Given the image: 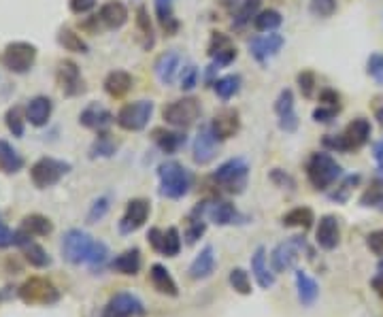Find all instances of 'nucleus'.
<instances>
[{"label":"nucleus","instance_id":"f257e3e1","mask_svg":"<svg viewBox=\"0 0 383 317\" xmlns=\"http://www.w3.org/2000/svg\"><path fill=\"white\" fill-rule=\"evenodd\" d=\"M370 132L373 126L366 117H356L340 134H326L322 139V145L330 151H356L370 141Z\"/></svg>","mask_w":383,"mask_h":317},{"label":"nucleus","instance_id":"f03ea898","mask_svg":"<svg viewBox=\"0 0 383 317\" xmlns=\"http://www.w3.org/2000/svg\"><path fill=\"white\" fill-rule=\"evenodd\" d=\"M158 179H160V196L170 198V201H179L192 187L190 171L177 160L162 162L158 167Z\"/></svg>","mask_w":383,"mask_h":317},{"label":"nucleus","instance_id":"7ed1b4c3","mask_svg":"<svg viewBox=\"0 0 383 317\" xmlns=\"http://www.w3.org/2000/svg\"><path fill=\"white\" fill-rule=\"evenodd\" d=\"M340 177H343V169H340V164L334 160V157L330 153H324V151H317L309 157L307 162V179L309 183L324 192L328 187H332Z\"/></svg>","mask_w":383,"mask_h":317},{"label":"nucleus","instance_id":"20e7f679","mask_svg":"<svg viewBox=\"0 0 383 317\" xmlns=\"http://www.w3.org/2000/svg\"><path fill=\"white\" fill-rule=\"evenodd\" d=\"M247 179H249V164L243 157H232V160L224 162L211 175V181L228 194H243L247 187Z\"/></svg>","mask_w":383,"mask_h":317},{"label":"nucleus","instance_id":"39448f33","mask_svg":"<svg viewBox=\"0 0 383 317\" xmlns=\"http://www.w3.org/2000/svg\"><path fill=\"white\" fill-rule=\"evenodd\" d=\"M96 243L88 232L73 228L62 236V258L68 264H90Z\"/></svg>","mask_w":383,"mask_h":317},{"label":"nucleus","instance_id":"423d86ee","mask_svg":"<svg viewBox=\"0 0 383 317\" xmlns=\"http://www.w3.org/2000/svg\"><path fill=\"white\" fill-rule=\"evenodd\" d=\"M200 102L192 96H186V98H179V100H173L168 102L164 109H162V117L164 122L170 124L173 128H179V130H188L190 126H194L200 117Z\"/></svg>","mask_w":383,"mask_h":317},{"label":"nucleus","instance_id":"0eeeda50","mask_svg":"<svg viewBox=\"0 0 383 317\" xmlns=\"http://www.w3.org/2000/svg\"><path fill=\"white\" fill-rule=\"evenodd\" d=\"M70 162L56 160V157H40L30 169V179L38 190H47L56 183H60L62 177L70 173Z\"/></svg>","mask_w":383,"mask_h":317},{"label":"nucleus","instance_id":"6e6552de","mask_svg":"<svg viewBox=\"0 0 383 317\" xmlns=\"http://www.w3.org/2000/svg\"><path fill=\"white\" fill-rule=\"evenodd\" d=\"M153 115V102L151 100H135L128 102L117 113V126L128 132H139L143 130Z\"/></svg>","mask_w":383,"mask_h":317},{"label":"nucleus","instance_id":"1a4fd4ad","mask_svg":"<svg viewBox=\"0 0 383 317\" xmlns=\"http://www.w3.org/2000/svg\"><path fill=\"white\" fill-rule=\"evenodd\" d=\"M20 298L26 304H54L60 300V292L52 281L43 279V277H30L20 288Z\"/></svg>","mask_w":383,"mask_h":317},{"label":"nucleus","instance_id":"9d476101","mask_svg":"<svg viewBox=\"0 0 383 317\" xmlns=\"http://www.w3.org/2000/svg\"><path fill=\"white\" fill-rule=\"evenodd\" d=\"M34 62H36V47L32 43H26V41L9 43L3 52V64L11 72L24 75L34 66Z\"/></svg>","mask_w":383,"mask_h":317},{"label":"nucleus","instance_id":"9b49d317","mask_svg":"<svg viewBox=\"0 0 383 317\" xmlns=\"http://www.w3.org/2000/svg\"><path fill=\"white\" fill-rule=\"evenodd\" d=\"M303 249H307V243H305L303 236H294V239H290V241L279 243L271 254L273 270L275 272H285V270L294 268V264L298 262V256H301Z\"/></svg>","mask_w":383,"mask_h":317},{"label":"nucleus","instance_id":"f8f14e48","mask_svg":"<svg viewBox=\"0 0 383 317\" xmlns=\"http://www.w3.org/2000/svg\"><path fill=\"white\" fill-rule=\"evenodd\" d=\"M145 304L135 294L119 292L107 302L103 317H145Z\"/></svg>","mask_w":383,"mask_h":317},{"label":"nucleus","instance_id":"ddd939ff","mask_svg":"<svg viewBox=\"0 0 383 317\" xmlns=\"http://www.w3.org/2000/svg\"><path fill=\"white\" fill-rule=\"evenodd\" d=\"M147 241L158 254H162L166 258H175L181 252V234L175 226H170L166 230L151 228L147 232Z\"/></svg>","mask_w":383,"mask_h":317},{"label":"nucleus","instance_id":"4468645a","mask_svg":"<svg viewBox=\"0 0 383 317\" xmlns=\"http://www.w3.org/2000/svg\"><path fill=\"white\" fill-rule=\"evenodd\" d=\"M218 147H220V141L216 139V134L211 132V126H200L196 139H194V145H192V160L194 164L198 167H206L209 162L216 160L218 155Z\"/></svg>","mask_w":383,"mask_h":317},{"label":"nucleus","instance_id":"2eb2a0df","mask_svg":"<svg viewBox=\"0 0 383 317\" xmlns=\"http://www.w3.org/2000/svg\"><path fill=\"white\" fill-rule=\"evenodd\" d=\"M149 201H145V198H133L130 203L126 205V211L119 219V232L121 234H133L137 232L149 217Z\"/></svg>","mask_w":383,"mask_h":317},{"label":"nucleus","instance_id":"dca6fc26","mask_svg":"<svg viewBox=\"0 0 383 317\" xmlns=\"http://www.w3.org/2000/svg\"><path fill=\"white\" fill-rule=\"evenodd\" d=\"M56 79H58V86L62 88L64 96L73 98V96H79V94L85 92V84H83L81 70H79V66L73 60H62L58 64Z\"/></svg>","mask_w":383,"mask_h":317},{"label":"nucleus","instance_id":"f3484780","mask_svg":"<svg viewBox=\"0 0 383 317\" xmlns=\"http://www.w3.org/2000/svg\"><path fill=\"white\" fill-rule=\"evenodd\" d=\"M285 43V38L277 32H269V34H262V36H255L249 41V54L258 60L260 64L269 62L271 58H275L281 47Z\"/></svg>","mask_w":383,"mask_h":317},{"label":"nucleus","instance_id":"a211bd4d","mask_svg":"<svg viewBox=\"0 0 383 317\" xmlns=\"http://www.w3.org/2000/svg\"><path fill=\"white\" fill-rule=\"evenodd\" d=\"M209 126L218 141H228L241 130V115L236 109H222L216 117H213Z\"/></svg>","mask_w":383,"mask_h":317},{"label":"nucleus","instance_id":"6ab92c4d","mask_svg":"<svg viewBox=\"0 0 383 317\" xmlns=\"http://www.w3.org/2000/svg\"><path fill=\"white\" fill-rule=\"evenodd\" d=\"M209 58L213 60V64L218 66H228L236 60V47L232 45V41L222 34V32H213L211 34V41H209V49H206Z\"/></svg>","mask_w":383,"mask_h":317},{"label":"nucleus","instance_id":"aec40b11","mask_svg":"<svg viewBox=\"0 0 383 317\" xmlns=\"http://www.w3.org/2000/svg\"><path fill=\"white\" fill-rule=\"evenodd\" d=\"M113 122H115L113 113L109 109H105L103 105H98V102L88 105L79 115V124L85 126V128H90V130H96V132H105Z\"/></svg>","mask_w":383,"mask_h":317},{"label":"nucleus","instance_id":"412c9836","mask_svg":"<svg viewBox=\"0 0 383 317\" xmlns=\"http://www.w3.org/2000/svg\"><path fill=\"white\" fill-rule=\"evenodd\" d=\"M275 113L279 117V128L283 132H296L298 130V115L294 111V94L292 90H281L279 98L275 100Z\"/></svg>","mask_w":383,"mask_h":317},{"label":"nucleus","instance_id":"4be33fe9","mask_svg":"<svg viewBox=\"0 0 383 317\" xmlns=\"http://www.w3.org/2000/svg\"><path fill=\"white\" fill-rule=\"evenodd\" d=\"M315 241L326 252L336 249V245L340 241V226H338V219L334 215L320 217V224H317V230H315Z\"/></svg>","mask_w":383,"mask_h":317},{"label":"nucleus","instance_id":"5701e85b","mask_svg":"<svg viewBox=\"0 0 383 317\" xmlns=\"http://www.w3.org/2000/svg\"><path fill=\"white\" fill-rule=\"evenodd\" d=\"M206 217L218 226H230V224H243L245 217L236 211V207L228 201H216L206 203Z\"/></svg>","mask_w":383,"mask_h":317},{"label":"nucleus","instance_id":"b1692460","mask_svg":"<svg viewBox=\"0 0 383 317\" xmlns=\"http://www.w3.org/2000/svg\"><path fill=\"white\" fill-rule=\"evenodd\" d=\"M156 77L160 79V84L173 86L177 75L181 72V56L177 52H166L156 60Z\"/></svg>","mask_w":383,"mask_h":317},{"label":"nucleus","instance_id":"393cba45","mask_svg":"<svg viewBox=\"0 0 383 317\" xmlns=\"http://www.w3.org/2000/svg\"><path fill=\"white\" fill-rule=\"evenodd\" d=\"M52 111H54V102L52 98L47 96H34L28 105H26V120L40 128V126H45L50 122V117H52Z\"/></svg>","mask_w":383,"mask_h":317},{"label":"nucleus","instance_id":"a878e982","mask_svg":"<svg viewBox=\"0 0 383 317\" xmlns=\"http://www.w3.org/2000/svg\"><path fill=\"white\" fill-rule=\"evenodd\" d=\"M251 272L255 277V281H258V286L262 290H269L275 286V270L269 268L266 264V249L264 247H258L255 249V254L251 256Z\"/></svg>","mask_w":383,"mask_h":317},{"label":"nucleus","instance_id":"bb28decb","mask_svg":"<svg viewBox=\"0 0 383 317\" xmlns=\"http://www.w3.org/2000/svg\"><path fill=\"white\" fill-rule=\"evenodd\" d=\"M213 270H216V252H213L211 245H206V247L194 258V262L190 264L188 275L192 277L194 281H202V279H206V277L213 275Z\"/></svg>","mask_w":383,"mask_h":317},{"label":"nucleus","instance_id":"cd10ccee","mask_svg":"<svg viewBox=\"0 0 383 317\" xmlns=\"http://www.w3.org/2000/svg\"><path fill=\"white\" fill-rule=\"evenodd\" d=\"M153 5H156V17H158L160 28L166 32V36H175L179 32L181 24L175 15L173 0H153Z\"/></svg>","mask_w":383,"mask_h":317},{"label":"nucleus","instance_id":"c85d7f7f","mask_svg":"<svg viewBox=\"0 0 383 317\" xmlns=\"http://www.w3.org/2000/svg\"><path fill=\"white\" fill-rule=\"evenodd\" d=\"M153 141L156 145L164 151V153H177L179 149L186 147L188 137L183 134V130H166V128H156L153 132Z\"/></svg>","mask_w":383,"mask_h":317},{"label":"nucleus","instance_id":"c756f323","mask_svg":"<svg viewBox=\"0 0 383 317\" xmlns=\"http://www.w3.org/2000/svg\"><path fill=\"white\" fill-rule=\"evenodd\" d=\"M149 279L153 284V288L164 294V296H179V288L173 279V275L168 272V268L164 264H153L149 268Z\"/></svg>","mask_w":383,"mask_h":317},{"label":"nucleus","instance_id":"7c9ffc66","mask_svg":"<svg viewBox=\"0 0 383 317\" xmlns=\"http://www.w3.org/2000/svg\"><path fill=\"white\" fill-rule=\"evenodd\" d=\"M24 169V157L20 151L5 139H0V171L7 175H15Z\"/></svg>","mask_w":383,"mask_h":317},{"label":"nucleus","instance_id":"2f4dec72","mask_svg":"<svg viewBox=\"0 0 383 317\" xmlns=\"http://www.w3.org/2000/svg\"><path fill=\"white\" fill-rule=\"evenodd\" d=\"M133 88V77L126 70H111L105 79V92L113 98H121L130 92Z\"/></svg>","mask_w":383,"mask_h":317},{"label":"nucleus","instance_id":"473e14b6","mask_svg":"<svg viewBox=\"0 0 383 317\" xmlns=\"http://www.w3.org/2000/svg\"><path fill=\"white\" fill-rule=\"evenodd\" d=\"M260 3H262V0H236L234 7L230 9L232 26L234 28H243L245 24L253 22V17L260 13Z\"/></svg>","mask_w":383,"mask_h":317},{"label":"nucleus","instance_id":"72a5a7b5","mask_svg":"<svg viewBox=\"0 0 383 317\" xmlns=\"http://www.w3.org/2000/svg\"><path fill=\"white\" fill-rule=\"evenodd\" d=\"M98 20H100L107 28L117 30V28H121V26L128 22V9H126L123 3H119V0H111V3L103 5Z\"/></svg>","mask_w":383,"mask_h":317},{"label":"nucleus","instance_id":"f704fd0d","mask_svg":"<svg viewBox=\"0 0 383 317\" xmlns=\"http://www.w3.org/2000/svg\"><path fill=\"white\" fill-rule=\"evenodd\" d=\"M296 290H298V300L305 307H311L320 296V286L305 270H296Z\"/></svg>","mask_w":383,"mask_h":317},{"label":"nucleus","instance_id":"c9c22d12","mask_svg":"<svg viewBox=\"0 0 383 317\" xmlns=\"http://www.w3.org/2000/svg\"><path fill=\"white\" fill-rule=\"evenodd\" d=\"M111 268L121 272V275H137L141 270V252L137 247L133 249H126L123 254H119L113 262H111Z\"/></svg>","mask_w":383,"mask_h":317},{"label":"nucleus","instance_id":"e433bc0d","mask_svg":"<svg viewBox=\"0 0 383 317\" xmlns=\"http://www.w3.org/2000/svg\"><path fill=\"white\" fill-rule=\"evenodd\" d=\"M283 226L287 228H303V230H309L315 222V215L309 207H296L292 211H287L283 217H281Z\"/></svg>","mask_w":383,"mask_h":317},{"label":"nucleus","instance_id":"4c0bfd02","mask_svg":"<svg viewBox=\"0 0 383 317\" xmlns=\"http://www.w3.org/2000/svg\"><path fill=\"white\" fill-rule=\"evenodd\" d=\"M22 230H26L28 234L32 236H47L54 232V224L50 217L45 215H38V213H32V215H26L22 219Z\"/></svg>","mask_w":383,"mask_h":317},{"label":"nucleus","instance_id":"58836bf2","mask_svg":"<svg viewBox=\"0 0 383 317\" xmlns=\"http://www.w3.org/2000/svg\"><path fill=\"white\" fill-rule=\"evenodd\" d=\"M58 43H60L66 52H75V54H88V52H90L88 43L83 41L81 34H77V32L70 30V28H60V32H58Z\"/></svg>","mask_w":383,"mask_h":317},{"label":"nucleus","instance_id":"ea45409f","mask_svg":"<svg viewBox=\"0 0 383 317\" xmlns=\"http://www.w3.org/2000/svg\"><path fill=\"white\" fill-rule=\"evenodd\" d=\"M22 252H24L26 262H28L30 266H34V268H47V266L52 264L50 254H47L45 249H43L38 243H34V241H28L26 245H22Z\"/></svg>","mask_w":383,"mask_h":317},{"label":"nucleus","instance_id":"a19ab883","mask_svg":"<svg viewBox=\"0 0 383 317\" xmlns=\"http://www.w3.org/2000/svg\"><path fill=\"white\" fill-rule=\"evenodd\" d=\"M213 90H216V94H218L222 100H230V98L236 96L239 90H241V77H239V75L220 77V79H216V84H213Z\"/></svg>","mask_w":383,"mask_h":317},{"label":"nucleus","instance_id":"79ce46f5","mask_svg":"<svg viewBox=\"0 0 383 317\" xmlns=\"http://www.w3.org/2000/svg\"><path fill=\"white\" fill-rule=\"evenodd\" d=\"M283 24V17L275 9H264L253 17V28L258 32H275Z\"/></svg>","mask_w":383,"mask_h":317},{"label":"nucleus","instance_id":"37998d69","mask_svg":"<svg viewBox=\"0 0 383 317\" xmlns=\"http://www.w3.org/2000/svg\"><path fill=\"white\" fill-rule=\"evenodd\" d=\"M137 28L143 36V47L145 49H151L156 38H153V26H151V20H149V13L145 7H139L137 9Z\"/></svg>","mask_w":383,"mask_h":317},{"label":"nucleus","instance_id":"c03bdc74","mask_svg":"<svg viewBox=\"0 0 383 317\" xmlns=\"http://www.w3.org/2000/svg\"><path fill=\"white\" fill-rule=\"evenodd\" d=\"M117 149V143L111 139V134L100 132V137L90 147V157H111Z\"/></svg>","mask_w":383,"mask_h":317},{"label":"nucleus","instance_id":"a18cd8bd","mask_svg":"<svg viewBox=\"0 0 383 317\" xmlns=\"http://www.w3.org/2000/svg\"><path fill=\"white\" fill-rule=\"evenodd\" d=\"M228 281H230V286H232V290L234 292H239V294H243V296H247V294H251V279H249V272L245 270V268H232L230 270V277H228Z\"/></svg>","mask_w":383,"mask_h":317},{"label":"nucleus","instance_id":"49530a36","mask_svg":"<svg viewBox=\"0 0 383 317\" xmlns=\"http://www.w3.org/2000/svg\"><path fill=\"white\" fill-rule=\"evenodd\" d=\"M5 122L7 128L11 130L13 137H24V122H26V115L22 111V107H11L5 115Z\"/></svg>","mask_w":383,"mask_h":317},{"label":"nucleus","instance_id":"de8ad7c7","mask_svg":"<svg viewBox=\"0 0 383 317\" xmlns=\"http://www.w3.org/2000/svg\"><path fill=\"white\" fill-rule=\"evenodd\" d=\"M198 79H200V70L194 64H188L181 68L179 72V82H181V90L183 92H192L198 86Z\"/></svg>","mask_w":383,"mask_h":317},{"label":"nucleus","instance_id":"09e8293b","mask_svg":"<svg viewBox=\"0 0 383 317\" xmlns=\"http://www.w3.org/2000/svg\"><path fill=\"white\" fill-rule=\"evenodd\" d=\"M109 209H111V198L109 196H103V198H98V201H94L92 207H90V213H88V224L100 222L109 213Z\"/></svg>","mask_w":383,"mask_h":317},{"label":"nucleus","instance_id":"8fccbe9b","mask_svg":"<svg viewBox=\"0 0 383 317\" xmlns=\"http://www.w3.org/2000/svg\"><path fill=\"white\" fill-rule=\"evenodd\" d=\"M358 183H360V175H350V177H345L343 183H340V187H338L334 194H330V198H332V201H336V203H345L347 198H350L352 187H356Z\"/></svg>","mask_w":383,"mask_h":317},{"label":"nucleus","instance_id":"3c124183","mask_svg":"<svg viewBox=\"0 0 383 317\" xmlns=\"http://www.w3.org/2000/svg\"><path fill=\"white\" fill-rule=\"evenodd\" d=\"M309 11L315 17H330L336 13V0H311Z\"/></svg>","mask_w":383,"mask_h":317},{"label":"nucleus","instance_id":"603ef678","mask_svg":"<svg viewBox=\"0 0 383 317\" xmlns=\"http://www.w3.org/2000/svg\"><path fill=\"white\" fill-rule=\"evenodd\" d=\"M296 82H298V88H301V94H303L305 98H311V96H313V92H315V75H313L311 70L298 72Z\"/></svg>","mask_w":383,"mask_h":317},{"label":"nucleus","instance_id":"864d4df0","mask_svg":"<svg viewBox=\"0 0 383 317\" xmlns=\"http://www.w3.org/2000/svg\"><path fill=\"white\" fill-rule=\"evenodd\" d=\"M360 205L362 207H383V187L375 185V187L366 190L360 198Z\"/></svg>","mask_w":383,"mask_h":317},{"label":"nucleus","instance_id":"5fc2aeb1","mask_svg":"<svg viewBox=\"0 0 383 317\" xmlns=\"http://www.w3.org/2000/svg\"><path fill=\"white\" fill-rule=\"evenodd\" d=\"M340 107H326V105H320L317 109H313V120L317 124H330L334 122V117L338 115Z\"/></svg>","mask_w":383,"mask_h":317},{"label":"nucleus","instance_id":"6e6d98bb","mask_svg":"<svg viewBox=\"0 0 383 317\" xmlns=\"http://www.w3.org/2000/svg\"><path fill=\"white\" fill-rule=\"evenodd\" d=\"M366 247H368L375 256L383 258V230H375V232H370V234L366 236Z\"/></svg>","mask_w":383,"mask_h":317},{"label":"nucleus","instance_id":"4d7b16f0","mask_svg":"<svg viewBox=\"0 0 383 317\" xmlns=\"http://www.w3.org/2000/svg\"><path fill=\"white\" fill-rule=\"evenodd\" d=\"M94 5H96V0H68V7L75 15H83V13L92 11Z\"/></svg>","mask_w":383,"mask_h":317},{"label":"nucleus","instance_id":"13d9d810","mask_svg":"<svg viewBox=\"0 0 383 317\" xmlns=\"http://www.w3.org/2000/svg\"><path fill=\"white\" fill-rule=\"evenodd\" d=\"M271 179H273L277 185H281V187H287V190H294V185H296V183H294V179H292L290 175H285L281 169H275V171L271 173Z\"/></svg>","mask_w":383,"mask_h":317},{"label":"nucleus","instance_id":"bf43d9fd","mask_svg":"<svg viewBox=\"0 0 383 317\" xmlns=\"http://www.w3.org/2000/svg\"><path fill=\"white\" fill-rule=\"evenodd\" d=\"M320 102L326 105V107H340V96L334 92V90H322L320 92Z\"/></svg>","mask_w":383,"mask_h":317},{"label":"nucleus","instance_id":"052dcab7","mask_svg":"<svg viewBox=\"0 0 383 317\" xmlns=\"http://www.w3.org/2000/svg\"><path fill=\"white\" fill-rule=\"evenodd\" d=\"M366 70H368V75H379L381 70H383V54H373L370 58H368V64H366Z\"/></svg>","mask_w":383,"mask_h":317},{"label":"nucleus","instance_id":"680f3d73","mask_svg":"<svg viewBox=\"0 0 383 317\" xmlns=\"http://www.w3.org/2000/svg\"><path fill=\"white\" fill-rule=\"evenodd\" d=\"M13 243H15V232L0 222V247H9Z\"/></svg>","mask_w":383,"mask_h":317},{"label":"nucleus","instance_id":"e2e57ef3","mask_svg":"<svg viewBox=\"0 0 383 317\" xmlns=\"http://www.w3.org/2000/svg\"><path fill=\"white\" fill-rule=\"evenodd\" d=\"M370 109L375 113V120L379 124H383V96H375L373 102H370Z\"/></svg>","mask_w":383,"mask_h":317},{"label":"nucleus","instance_id":"0e129e2a","mask_svg":"<svg viewBox=\"0 0 383 317\" xmlns=\"http://www.w3.org/2000/svg\"><path fill=\"white\" fill-rule=\"evenodd\" d=\"M370 288H373V290L383 298V272H377V277H373Z\"/></svg>","mask_w":383,"mask_h":317},{"label":"nucleus","instance_id":"69168bd1","mask_svg":"<svg viewBox=\"0 0 383 317\" xmlns=\"http://www.w3.org/2000/svg\"><path fill=\"white\" fill-rule=\"evenodd\" d=\"M373 151H375V157L381 162L383 160V141H379V143H375V147H373Z\"/></svg>","mask_w":383,"mask_h":317},{"label":"nucleus","instance_id":"338daca9","mask_svg":"<svg viewBox=\"0 0 383 317\" xmlns=\"http://www.w3.org/2000/svg\"><path fill=\"white\" fill-rule=\"evenodd\" d=\"M375 179H377V185H381V187H383V167H379V169H377Z\"/></svg>","mask_w":383,"mask_h":317},{"label":"nucleus","instance_id":"774afa93","mask_svg":"<svg viewBox=\"0 0 383 317\" xmlns=\"http://www.w3.org/2000/svg\"><path fill=\"white\" fill-rule=\"evenodd\" d=\"M375 79H377V84H379V86H383V70H381L379 75H375Z\"/></svg>","mask_w":383,"mask_h":317}]
</instances>
